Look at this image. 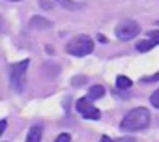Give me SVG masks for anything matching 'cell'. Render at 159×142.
I'll list each match as a JSON object with an SVG mask.
<instances>
[{"label":"cell","instance_id":"1","mask_svg":"<svg viewBox=\"0 0 159 142\" xmlns=\"http://www.w3.org/2000/svg\"><path fill=\"white\" fill-rule=\"evenodd\" d=\"M148 123H150V112H148V109L139 107V109L129 110V112L124 116L120 127H122L124 131H139V129L148 127Z\"/></svg>","mask_w":159,"mask_h":142},{"label":"cell","instance_id":"2","mask_svg":"<svg viewBox=\"0 0 159 142\" xmlns=\"http://www.w3.org/2000/svg\"><path fill=\"white\" fill-rule=\"evenodd\" d=\"M26 69H28V60L17 62L10 67V79H11V88L15 92H23L26 86Z\"/></svg>","mask_w":159,"mask_h":142},{"label":"cell","instance_id":"3","mask_svg":"<svg viewBox=\"0 0 159 142\" xmlns=\"http://www.w3.org/2000/svg\"><path fill=\"white\" fill-rule=\"evenodd\" d=\"M66 51L71 54V56H86V54H90L92 51H94V41H92V38H88V36H79V38H75V39H71L69 43H67V47H66Z\"/></svg>","mask_w":159,"mask_h":142},{"label":"cell","instance_id":"4","mask_svg":"<svg viewBox=\"0 0 159 142\" xmlns=\"http://www.w3.org/2000/svg\"><path fill=\"white\" fill-rule=\"evenodd\" d=\"M75 109H77V112H79V114H81L83 118H86V120H99V118H101V112L92 105V101H90L88 97L77 99Z\"/></svg>","mask_w":159,"mask_h":142},{"label":"cell","instance_id":"5","mask_svg":"<svg viewBox=\"0 0 159 142\" xmlns=\"http://www.w3.org/2000/svg\"><path fill=\"white\" fill-rule=\"evenodd\" d=\"M140 32L139 24L135 21H124L116 26V38L122 39V41H127V39H133L137 34Z\"/></svg>","mask_w":159,"mask_h":142},{"label":"cell","instance_id":"6","mask_svg":"<svg viewBox=\"0 0 159 142\" xmlns=\"http://www.w3.org/2000/svg\"><path fill=\"white\" fill-rule=\"evenodd\" d=\"M30 26L36 28V30H45V28H51V21H47L45 17H32Z\"/></svg>","mask_w":159,"mask_h":142},{"label":"cell","instance_id":"7","mask_svg":"<svg viewBox=\"0 0 159 142\" xmlns=\"http://www.w3.org/2000/svg\"><path fill=\"white\" fill-rule=\"evenodd\" d=\"M26 142H41V127H39V125H34V127L28 131Z\"/></svg>","mask_w":159,"mask_h":142},{"label":"cell","instance_id":"8","mask_svg":"<svg viewBox=\"0 0 159 142\" xmlns=\"http://www.w3.org/2000/svg\"><path fill=\"white\" fill-rule=\"evenodd\" d=\"M103 94H105V88L103 86H99V84H94L90 90H88V99H98V97H103Z\"/></svg>","mask_w":159,"mask_h":142},{"label":"cell","instance_id":"9","mask_svg":"<svg viewBox=\"0 0 159 142\" xmlns=\"http://www.w3.org/2000/svg\"><path fill=\"white\" fill-rule=\"evenodd\" d=\"M116 86H118L120 90H127V88H131V86H133V82H131V79H127V77L120 75V77L116 79Z\"/></svg>","mask_w":159,"mask_h":142},{"label":"cell","instance_id":"10","mask_svg":"<svg viewBox=\"0 0 159 142\" xmlns=\"http://www.w3.org/2000/svg\"><path fill=\"white\" fill-rule=\"evenodd\" d=\"M152 47H153V43H152L150 39H146V41H140V43L137 45V51H139V52H146V51H150Z\"/></svg>","mask_w":159,"mask_h":142},{"label":"cell","instance_id":"11","mask_svg":"<svg viewBox=\"0 0 159 142\" xmlns=\"http://www.w3.org/2000/svg\"><path fill=\"white\" fill-rule=\"evenodd\" d=\"M56 2L60 6L67 8V10H79V8H81V4H73V2H69V0H56Z\"/></svg>","mask_w":159,"mask_h":142},{"label":"cell","instance_id":"12","mask_svg":"<svg viewBox=\"0 0 159 142\" xmlns=\"http://www.w3.org/2000/svg\"><path fill=\"white\" fill-rule=\"evenodd\" d=\"M148 39L153 43V45H159V30H152L148 34Z\"/></svg>","mask_w":159,"mask_h":142},{"label":"cell","instance_id":"13","mask_svg":"<svg viewBox=\"0 0 159 142\" xmlns=\"http://www.w3.org/2000/svg\"><path fill=\"white\" fill-rule=\"evenodd\" d=\"M150 101H152V105H153L155 109H159V90H155V92L152 94V97H150Z\"/></svg>","mask_w":159,"mask_h":142},{"label":"cell","instance_id":"14","mask_svg":"<svg viewBox=\"0 0 159 142\" xmlns=\"http://www.w3.org/2000/svg\"><path fill=\"white\" fill-rule=\"evenodd\" d=\"M71 140V136L67 135V133H62V135H58V138L54 140V142H69Z\"/></svg>","mask_w":159,"mask_h":142},{"label":"cell","instance_id":"15","mask_svg":"<svg viewBox=\"0 0 159 142\" xmlns=\"http://www.w3.org/2000/svg\"><path fill=\"white\" fill-rule=\"evenodd\" d=\"M159 81V73H155V75H152V77H144L142 79V82H157Z\"/></svg>","mask_w":159,"mask_h":142},{"label":"cell","instance_id":"16","mask_svg":"<svg viewBox=\"0 0 159 142\" xmlns=\"http://www.w3.org/2000/svg\"><path fill=\"white\" fill-rule=\"evenodd\" d=\"M6 125H8V123H6V120H0V135L6 131Z\"/></svg>","mask_w":159,"mask_h":142},{"label":"cell","instance_id":"17","mask_svg":"<svg viewBox=\"0 0 159 142\" xmlns=\"http://www.w3.org/2000/svg\"><path fill=\"white\" fill-rule=\"evenodd\" d=\"M118 142H135V138H131V136H125V138H120Z\"/></svg>","mask_w":159,"mask_h":142},{"label":"cell","instance_id":"18","mask_svg":"<svg viewBox=\"0 0 159 142\" xmlns=\"http://www.w3.org/2000/svg\"><path fill=\"white\" fill-rule=\"evenodd\" d=\"M99 142H114V140H112V138H109V136H103Z\"/></svg>","mask_w":159,"mask_h":142},{"label":"cell","instance_id":"19","mask_svg":"<svg viewBox=\"0 0 159 142\" xmlns=\"http://www.w3.org/2000/svg\"><path fill=\"white\" fill-rule=\"evenodd\" d=\"M2 28H4V19L0 17V30H2Z\"/></svg>","mask_w":159,"mask_h":142},{"label":"cell","instance_id":"20","mask_svg":"<svg viewBox=\"0 0 159 142\" xmlns=\"http://www.w3.org/2000/svg\"><path fill=\"white\" fill-rule=\"evenodd\" d=\"M8 2H21V0H8Z\"/></svg>","mask_w":159,"mask_h":142},{"label":"cell","instance_id":"21","mask_svg":"<svg viewBox=\"0 0 159 142\" xmlns=\"http://www.w3.org/2000/svg\"><path fill=\"white\" fill-rule=\"evenodd\" d=\"M157 26H159V21H157Z\"/></svg>","mask_w":159,"mask_h":142}]
</instances>
